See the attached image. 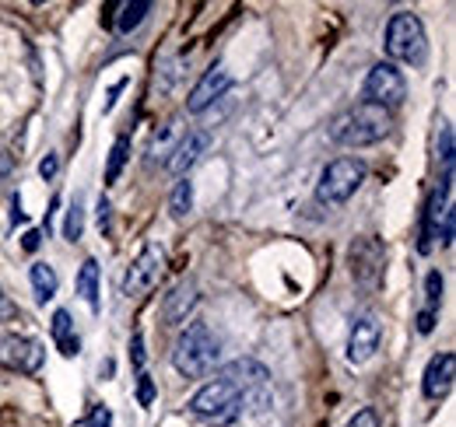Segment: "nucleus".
<instances>
[{
  "label": "nucleus",
  "instance_id": "obj_1",
  "mask_svg": "<svg viewBox=\"0 0 456 427\" xmlns=\"http://www.w3.org/2000/svg\"><path fill=\"white\" fill-rule=\"evenodd\" d=\"M218 358H222V343H218V336L211 333L208 322H190L179 333L175 350H172L175 372L186 375V378H204L208 372H215Z\"/></svg>",
  "mask_w": 456,
  "mask_h": 427
},
{
  "label": "nucleus",
  "instance_id": "obj_2",
  "mask_svg": "<svg viewBox=\"0 0 456 427\" xmlns=\"http://www.w3.org/2000/svg\"><path fill=\"white\" fill-rule=\"evenodd\" d=\"M390 133V112L369 102L344 109L341 116L330 123V141L344 148H365V144H379Z\"/></svg>",
  "mask_w": 456,
  "mask_h": 427
},
{
  "label": "nucleus",
  "instance_id": "obj_3",
  "mask_svg": "<svg viewBox=\"0 0 456 427\" xmlns=\"http://www.w3.org/2000/svg\"><path fill=\"white\" fill-rule=\"evenodd\" d=\"M242 403H246L242 392H239L228 378L218 375L215 382H208V385H200V389L193 392V399H190V414L211 427H228L239 421Z\"/></svg>",
  "mask_w": 456,
  "mask_h": 427
},
{
  "label": "nucleus",
  "instance_id": "obj_4",
  "mask_svg": "<svg viewBox=\"0 0 456 427\" xmlns=\"http://www.w3.org/2000/svg\"><path fill=\"white\" fill-rule=\"evenodd\" d=\"M387 53H390V60L411 63V67L425 63L428 43H425V25H421L418 14L400 11V14L390 18V25H387Z\"/></svg>",
  "mask_w": 456,
  "mask_h": 427
},
{
  "label": "nucleus",
  "instance_id": "obj_5",
  "mask_svg": "<svg viewBox=\"0 0 456 427\" xmlns=\"http://www.w3.org/2000/svg\"><path fill=\"white\" fill-rule=\"evenodd\" d=\"M362 182H365V165L358 158L330 161V165L323 168V175H320L316 200L327 204V207H341V204H347V200L358 193Z\"/></svg>",
  "mask_w": 456,
  "mask_h": 427
},
{
  "label": "nucleus",
  "instance_id": "obj_6",
  "mask_svg": "<svg viewBox=\"0 0 456 427\" xmlns=\"http://www.w3.org/2000/svg\"><path fill=\"white\" fill-rule=\"evenodd\" d=\"M162 273H166V249H162L159 242H148V246L137 253V260L130 263L126 277H123V294H126V298L148 294V291L162 280Z\"/></svg>",
  "mask_w": 456,
  "mask_h": 427
},
{
  "label": "nucleus",
  "instance_id": "obj_7",
  "mask_svg": "<svg viewBox=\"0 0 456 427\" xmlns=\"http://www.w3.org/2000/svg\"><path fill=\"white\" fill-rule=\"evenodd\" d=\"M362 92H365V102H369V106H379L390 112L394 106L403 102L407 81H403V74L397 70V63H376V67L369 70Z\"/></svg>",
  "mask_w": 456,
  "mask_h": 427
},
{
  "label": "nucleus",
  "instance_id": "obj_8",
  "mask_svg": "<svg viewBox=\"0 0 456 427\" xmlns=\"http://www.w3.org/2000/svg\"><path fill=\"white\" fill-rule=\"evenodd\" d=\"M46 365V347L32 336H21V333H11L0 340V368L18 375H36Z\"/></svg>",
  "mask_w": 456,
  "mask_h": 427
},
{
  "label": "nucleus",
  "instance_id": "obj_9",
  "mask_svg": "<svg viewBox=\"0 0 456 427\" xmlns=\"http://www.w3.org/2000/svg\"><path fill=\"white\" fill-rule=\"evenodd\" d=\"M347 260H351V277L362 284V287H379V280H383V263H387V249L372 238V235H365V238H354L351 242V249H347Z\"/></svg>",
  "mask_w": 456,
  "mask_h": 427
},
{
  "label": "nucleus",
  "instance_id": "obj_10",
  "mask_svg": "<svg viewBox=\"0 0 456 427\" xmlns=\"http://www.w3.org/2000/svg\"><path fill=\"white\" fill-rule=\"evenodd\" d=\"M379 340H383V322L376 319L372 312L358 316L351 322V333H347V347H344V358L347 365H369L379 350Z\"/></svg>",
  "mask_w": 456,
  "mask_h": 427
},
{
  "label": "nucleus",
  "instance_id": "obj_11",
  "mask_svg": "<svg viewBox=\"0 0 456 427\" xmlns=\"http://www.w3.org/2000/svg\"><path fill=\"white\" fill-rule=\"evenodd\" d=\"M228 88H232V74H228L225 67H215V70H208V74L197 81V88L190 92V99H186V112L200 116L204 109L215 106V102L225 95Z\"/></svg>",
  "mask_w": 456,
  "mask_h": 427
},
{
  "label": "nucleus",
  "instance_id": "obj_12",
  "mask_svg": "<svg viewBox=\"0 0 456 427\" xmlns=\"http://www.w3.org/2000/svg\"><path fill=\"white\" fill-rule=\"evenodd\" d=\"M453 378H456V354L443 350V354H436V358L428 361L425 378H421V392H425L428 399H446V396L453 392Z\"/></svg>",
  "mask_w": 456,
  "mask_h": 427
},
{
  "label": "nucleus",
  "instance_id": "obj_13",
  "mask_svg": "<svg viewBox=\"0 0 456 427\" xmlns=\"http://www.w3.org/2000/svg\"><path fill=\"white\" fill-rule=\"evenodd\" d=\"M208 144H211V137L204 133V130H197V133H186V137H179V144L172 148V155H169V168L175 179H186V172L200 161V155L208 151Z\"/></svg>",
  "mask_w": 456,
  "mask_h": 427
},
{
  "label": "nucleus",
  "instance_id": "obj_14",
  "mask_svg": "<svg viewBox=\"0 0 456 427\" xmlns=\"http://www.w3.org/2000/svg\"><path fill=\"white\" fill-rule=\"evenodd\" d=\"M193 305H197V284H193V280H179V284L172 287V294H166V305H162L166 326L186 322V316L193 312Z\"/></svg>",
  "mask_w": 456,
  "mask_h": 427
},
{
  "label": "nucleus",
  "instance_id": "obj_15",
  "mask_svg": "<svg viewBox=\"0 0 456 427\" xmlns=\"http://www.w3.org/2000/svg\"><path fill=\"white\" fill-rule=\"evenodd\" d=\"M50 336H53V343H57V350L63 358H77L81 354V340H77V333H74V322H70V312H53V322H50Z\"/></svg>",
  "mask_w": 456,
  "mask_h": 427
},
{
  "label": "nucleus",
  "instance_id": "obj_16",
  "mask_svg": "<svg viewBox=\"0 0 456 427\" xmlns=\"http://www.w3.org/2000/svg\"><path fill=\"white\" fill-rule=\"evenodd\" d=\"M77 294L92 312H99V263L95 260H85L77 270Z\"/></svg>",
  "mask_w": 456,
  "mask_h": 427
},
{
  "label": "nucleus",
  "instance_id": "obj_17",
  "mask_svg": "<svg viewBox=\"0 0 456 427\" xmlns=\"http://www.w3.org/2000/svg\"><path fill=\"white\" fill-rule=\"evenodd\" d=\"M28 277H32V291H36V302H43V305H46V302L57 294V287H60L57 270L50 267V263H32Z\"/></svg>",
  "mask_w": 456,
  "mask_h": 427
},
{
  "label": "nucleus",
  "instance_id": "obj_18",
  "mask_svg": "<svg viewBox=\"0 0 456 427\" xmlns=\"http://www.w3.org/2000/svg\"><path fill=\"white\" fill-rule=\"evenodd\" d=\"M116 11H119V14L113 18V28L126 36V32H134V28L148 18L151 4H148V0H130V4H116Z\"/></svg>",
  "mask_w": 456,
  "mask_h": 427
},
{
  "label": "nucleus",
  "instance_id": "obj_19",
  "mask_svg": "<svg viewBox=\"0 0 456 427\" xmlns=\"http://www.w3.org/2000/svg\"><path fill=\"white\" fill-rule=\"evenodd\" d=\"M85 231V197L74 193V204L67 207V217H63V238L67 242H77Z\"/></svg>",
  "mask_w": 456,
  "mask_h": 427
},
{
  "label": "nucleus",
  "instance_id": "obj_20",
  "mask_svg": "<svg viewBox=\"0 0 456 427\" xmlns=\"http://www.w3.org/2000/svg\"><path fill=\"white\" fill-rule=\"evenodd\" d=\"M126 158H130V137L119 133V137L113 141V151H110V165H106V186H113L116 179H119V172H123Z\"/></svg>",
  "mask_w": 456,
  "mask_h": 427
},
{
  "label": "nucleus",
  "instance_id": "obj_21",
  "mask_svg": "<svg viewBox=\"0 0 456 427\" xmlns=\"http://www.w3.org/2000/svg\"><path fill=\"white\" fill-rule=\"evenodd\" d=\"M169 211L172 217H186V214L193 211V182L190 179H175L169 197Z\"/></svg>",
  "mask_w": 456,
  "mask_h": 427
},
{
  "label": "nucleus",
  "instance_id": "obj_22",
  "mask_svg": "<svg viewBox=\"0 0 456 427\" xmlns=\"http://www.w3.org/2000/svg\"><path fill=\"white\" fill-rule=\"evenodd\" d=\"M439 302H443V273L432 270V273L425 277V312H436Z\"/></svg>",
  "mask_w": 456,
  "mask_h": 427
},
{
  "label": "nucleus",
  "instance_id": "obj_23",
  "mask_svg": "<svg viewBox=\"0 0 456 427\" xmlns=\"http://www.w3.org/2000/svg\"><path fill=\"white\" fill-rule=\"evenodd\" d=\"M113 424V414H110V407L106 403H95L92 407V414L85 417V427H110Z\"/></svg>",
  "mask_w": 456,
  "mask_h": 427
},
{
  "label": "nucleus",
  "instance_id": "obj_24",
  "mask_svg": "<svg viewBox=\"0 0 456 427\" xmlns=\"http://www.w3.org/2000/svg\"><path fill=\"white\" fill-rule=\"evenodd\" d=\"M443 168H453V126H443V144H439Z\"/></svg>",
  "mask_w": 456,
  "mask_h": 427
},
{
  "label": "nucleus",
  "instance_id": "obj_25",
  "mask_svg": "<svg viewBox=\"0 0 456 427\" xmlns=\"http://www.w3.org/2000/svg\"><path fill=\"white\" fill-rule=\"evenodd\" d=\"M344 427H379V414L372 407H365V410H358Z\"/></svg>",
  "mask_w": 456,
  "mask_h": 427
},
{
  "label": "nucleus",
  "instance_id": "obj_26",
  "mask_svg": "<svg viewBox=\"0 0 456 427\" xmlns=\"http://www.w3.org/2000/svg\"><path fill=\"white\" fill-rule=\"evenodd\" d=\"M130 358H134L137 375H144V336L141 333H134V340H130Z\"/></svg>",
  "mask_w": 456,
  "mask_h": 427
},
{
  "label": "nucleus",
  "instance_id": "obj_27",
  "mask_svg": "<svg viewBox=\"0 0 456 427\" xmlns=\"http://www.w3.org/2000/svg\"><path fill=\"white\" fill-rule=\"evenodd\" d=\"M137 399H141V407H148L155 399V385L148 375H137Z\"/></svg>",
  "mask_w": 456,
  "mask_h": 427
},
{
  "label": "nucleus",
  "instance_id": "obj_28",
  "mask_svg": "<svg viewBox=\"0 0 456 427\" xmlns=\"http://www.w3.org/2000/svg\"><path fill=\"white\" fill-rule=\"evenodd\" d=\"M57 172H60V158H57V155H46V158L39 161V175H43L46 182H50Z\"/></svg>",
  "mask_w": 456,
  "mask_h": 427
},
{
  "label": "nucleus",
  "instance_id": "obj_29",
  "mask_svg": "<svg viewBox=\"0 0 456 427\" xmlns=\"http://www.w3.org/2000/svg\"><path fill=\"white\" fill-rule=\"evenodd\" d=\"M95 217H99V231H110V228H113V224H110V200H106V197L99 200V211H95Z\"/></svg>",
  "mask_w": 456,
  "mask_h": 427
},
{
  "label": "nucleus",
  "instance_id": "obj_30",
  "mask_svg": "<svg viewBox=\"0 0 456 427\" xmlns=\"http://www.w3.org/2000/svg\"><path fill=\"white\" fill-rule=\"evenodd\" d=\"M39 246H43V231H28V235H25V242H21V249H25V253H36Z\"/></svg>",
  "mask_w": 456,
  "mask_h": 427
},
{
  "label": "nucleus",
  "instance_id": "obj_31",
  "mask_svg": "<svg viewBox=\"0 0 456 427\" xmlns=\"http://www.w3.org/2000/svg\"><path fill=\"white\" fill-rule=\"evenodd\" d=\"M436 329V312H421L418 316V333H432Z\"/></svg>",
  "mask_w": 456,
  "mask_h": 427
},
{
  "label": "nucleus",
  "instance_id": "obj_32",
  "mask_svg": "<svg viewBox=\"0 0 456 427\" xmlns=\"http://www.w3.org/2000/svg\"><path fill=\"white\" fill-rule=\"evenodd\" d=\"M7 316H14V309H11V302L0 294V319H7Z\"/></svg>",
  "mask_w": 456,
  "mask_h": 427
},
{
  "label": "nucleus",
  "instance_id": "obj_33",
  "mask_svg": "<svg viewBox=\"0 0 456 427\" xmlns=\"http://www.w3.org/2000/svg\"><path fill=\"white\" fill-rule=\"evenodd\" d=\"M11 172V158H4V151H0V175H7Z\"/></svg>",
  "mask_w": 456,
  "mask_h": 427
}]
</instances>
